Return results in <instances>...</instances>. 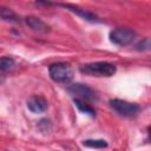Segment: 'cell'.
Wrapping results in <instances>:
<instances>
[{
  "mask_svg": "<svg viewBox=\"0 0 151 151\" xmlns=\"http://www.w3.org/2000/svg\"><path fill=\"white\" fill-rule=\"evenodd\" d=\"M25 22H26V25L29 28H32L35 32H39V33H47V32H50V26L45 21H42L40 18L29 15V17L25 18Z\"/></svg>",
  "mask_w": 151,
  "mask_h": 151,
  "instance_id": "obj_8",
  "label": "cell"
},
{
  "mask_svg": "<svg viewBox=\"0 0 151 151\" xmlns=\"http://www.w3.org/2000/svg\"><path fill=\"white\" fill-rule=\"evenodd\" d=\"M27 107L33 113H42L47 110L48 103L41 96H33L27 100Z\"/></svg>",
  "mask_w": 151,
  "mask_h": 151,
  "instance_id": "obj_6",
  "label": "cell"
},
{
  "mask_svg": "<svg viewBox=\"0 0 151 151\" xmlns=\"http://www.w3.org/2000/svg\"><path fill=\"white\" fill-rule=\"evenodd\" d=\"M2 83H5V77H4L2 74H0V85H1Z\"/></svg>",
  "mask_w": 151,
  "mask_h": 151,
  "instance_id": "obj_15",
  "label": "cell"
},
{
  "mask_svg": "<svg viewBox=\"0 0 151 151\" xmlns=\"http://www.w3.org/2000/svg\"><path fill=\"white\" fill-rule=\"evenodd\" d=\"M151 47V44H150V39L149 38H145L143 40H140L137 45H136V48L138 51H149Z\"/></svg>",
  "mask_w": 151,
  "mask_h": 151,
  "instance_id": "obj_13",
  "label": "cell"
},
{
  "mask_svg": "<svg viewBox=\"0 0 151 151\" xmlns=\"http://www.w3.org/2000/svg\"><path fill=\"white\" fill-rule=\"evenodd\" d=\"M67 91L72 96L77 97L76 99H80L83 101H85V100H87V101H94V100L98 99L97 93L90 86H87L85 84H80V83L72 84V85H70L67 87Z\"/></svg>",
  "mask_w": 151,
  "mask_h": 151,
  "instance_id": "obj_4",
  "label": "cell"
},
{
  "mask_svg": "<svg viewBox=\"0 0 151 151\" xmlns=\"http://www.w3.org/2000/svg\"><path fill=\"white\" fill-rule=\"evenodd\" d=\"M0 19L8 21V22H19L20 21L19 15L13 9L5 7V6H0Z\"/></svg>",
  "mask_w": 151,
  "mask_h": 151,
  "instance_id": "obj_9",
  "label": "cell"
},
{
  "mask_svg": "<svg viewBox=\"0 0 151 151\" xmlns=\"http://www.w3.org/2000/svg\"><path fill=\"white\" fill-rule=\"evenodd\" d=\"M83 145L92 149H104L107 146V142L104 139H86L83 142Z\"/></svg>",
  "mask_w": 151,
  "mask_h": 151,
  "instance_id": "obj_12",
  "label": "cell"
},
{
  "mask_svg": "<svg viewBox=\"0 0 151 151\" xmlns=\"http://www.w3.org/2000/svg\"><path fill=\"white\" fill-rule=\"evenodd\" d=\"M110 106L117 112L119 113L120 116H124V117H133L136 116L140 107L137 105V104H133V103H129L126 100H123V99H111L110 101Z\"/></svg>",
  "mask_w": 151,
  "mask_h": 151,
  "instance_id": "obj_5",
  "label": "cell"
},
{
  "mask_svg": "<svg viewBox=\"0 0 151 151\" xmlns=\"http://www.w3.org/2000/svg\"><path fill=\"white\" fill-rule=\"evenodd\" d=\"M38 127L42 132H48L51 130V127H52V124H51V122L48 119H41L38 123Z\"/></svg>",
  "mask_w": 151,
  "mask_h": 151,
  "instance_id": "obj_14",
  "label": "cell"
},
{
  "mask_svg": "<svg viewBox=\"0 0 151 151\" xmlns=\"http://www.w3.org/2000/svg\"><path fill=\"white\" fill-rule=\"evenodd\" d=\"M50 77L53 81L59 84H68L73 79V68L66 63H54L48 67Z\"/></svg>",
  "mask_w": 151,
  "mask_h": 151,
  "instance_id": "obj_2",
  "label": "cell"
},
{
  "mask_svg": "<svg viewBox=\"0 0 151 151\" xmlns=\"http://www.w3.org/2000/svg\"><path fill=\"white\" fill-rule=\"evenodd\" d=\"M80 72L92 77H111L116 73V65L107 61H96L84 64L79 67Z\"/></svg>",
  "mask_w": 151,
  "mask_h": 151,
  "instance_id": "obj_1",
  "label": "cell"
},
{
  "mask_svg": "<svg viewBox=\"0 0 151 151\" xmlns=\"http://www.w3.org/2000/svg\"><path fill=\"white\" fill-rule=\"evenodd\" d=\"M59 6H61V7L66 8V9H68V11L73 12L74 14H77L78 17L83 18V19L86 20V21H92V22H93V21H98V20H99L98 17H97V14H94V13L87 11V9L80 8V7H78V6L70 5V4H59Z\"/></svg>",
  "mask_w": 151,
  "mask_h": 151,
  "instance_id": "obj_7",
  "label": "cell"
},
{
  "mask_svg": "<svg viewBox=\"0 0 151 151\" xmlns=\"http://www.w3.org/2000/svg\"><path fill=\"white\" fill-rule=\"evenodd\" d=\"M136 32L130 28H116L110 32V40L117 46L130 45L136 39Z\"/></svg>",
  "mask_w": 151,
  "mask_h": 151,
  "instance_id": "obj_3",
  "label": "cell"
},
{
  "mask_svg": "<svg viewBox=\"0 0 151 151\" xmlns=\"http://www.w3.org/2000/svg\"><path fill=\"white\" fill-rule=\"evenodd\" d=\"M15 67V61L11 57H1L0 58V71L8 72Z\"/></svg>",
  "mask_w": 151,
  "mask_h": 151,
  "instance_id": "obj_11",
  "label": "cell"
},
{
  "mask_svg": "<svg viewBox=\"0 0 151 151\" xmlns=\"http://www.w3.org/2000/svg\"><path fill=\"white\" fill-rule=\"evenodd\" d=\"M74 104L76 106L78 107V110L90 117H94L96 116V110L90 105V104H86L85 101L80 100V99H74Z\"/></svg>",
  "mask_w": 151,
  "mask_h": 151,
  "instance_id": "obj_10",
  "label": "cell"
}]
</instances>
